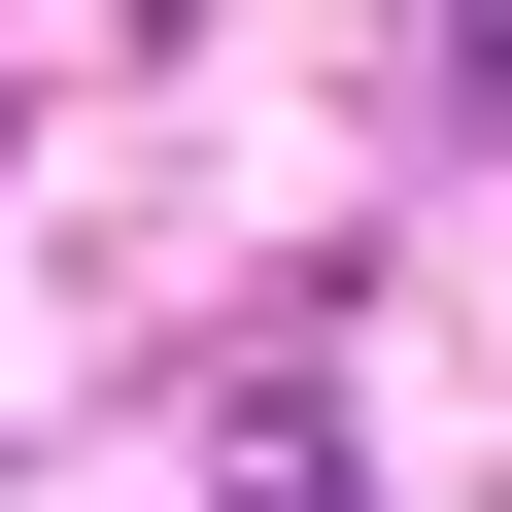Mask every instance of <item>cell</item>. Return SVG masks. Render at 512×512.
<instances>
[{"instance_id": "obj_2", "label": "cell", "mask_w": 512, "mask_h": 512, "mask_svg": "<svg viewBox=\"0 0 512 512\" xmlns=\"http://www.w3.org/2000/svg\"><path fill=\"white\" fill-rule=\"evenodd\" d=\"M444 103H478V137H512V0H444Z\"/></svg>"}, {"instance_id": "obj_1", "label": "cell", "mask_w": 512, "mask_h": 512, "mask_svg": "<svg viewBox=\"0 0 512 512\" xmlns=\"http://www.w3.org/2000/svg\"><path fill=\"white\" fill-rule=\"evenodd\" d=\"M205 512H376V444H342L308 342H239V376H205Z\"/></svg>"}]
</instances>
